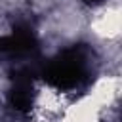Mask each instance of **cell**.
<instances>
[{
	"instance_id": "obj_1",
	"label": "cell",
	"mask_w": 122,
	"mask_h": 122,
	"mask_svg": "<svg viewBox=\"0 0 122 122\" xmlns=\"http://www.w3.org/2000/svg\"><path fill=\"white\" fill-rule=\"evenodd\" d=\"M84 76V57L78 50H67L44 69V78L57 88H72Z\"/></svg>"
},
{
	"instance_id": "obj_2",
	"label": "cell",
	"mask_w": 122,
	"mask_h": 122,
	"mask_svg": "<svg viewBox=\"0 0 122 122\" xmlns=\"http://www.w3.org/2000/svg\"><path fill=\"white\" fill-rule=\"evenodd\" d=\"M10 105L19 111V112H27L32 105V82L29 74H17L10 92Z\"/></svg>"
}]
</instances>
